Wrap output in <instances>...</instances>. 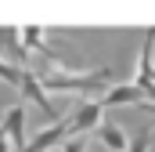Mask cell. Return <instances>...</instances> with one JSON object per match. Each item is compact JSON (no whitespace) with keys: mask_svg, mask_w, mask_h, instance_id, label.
<instances>
[{"mask_svg":"<svg viewBox=\"0 0 155 152\" xmlns=\"http://www.w3.org/2000/svg\"><path fill=\"white\" fill-rule=\"evenodd\" d=\"M0 47H4L15 62H29V54H25V47H22V40H18V29H15V26H0Z\"/></svg>","mask_w":155,"mask_h":152,"instance_id":"obj_7","label":"cell"},{"mask_svg":"<svg viewBox=\"0 0 155 152\" xmlns=\"http://www.w3.org/2000/svg\"><path fill=\"white\" fill-rule=\"evenodd\" d=\"M97 141H101L105 149H112V152H126V145H130L126 134L119 130L116 123H101V127H97Z\"/></svg>","mask_w":155,"mask_h":152,"instance_id":"obj_8","label":"cell"},{"mask_svg":"<svg viewBox=\"0 0 155 152\" xmlns=\"http://www.w3.org/2000/svg\"><path fill=\"white\" fill-rule=\"evenodd\" d=\"M152 138H155V134H152V127L144 123V127H141V134H137V138L126 145V152H148V149H152Z\"/></svg>","mask_w":155,"mask_h":152,"instance_id":"obj_10","label":"cell"},{"mask_svg":"<svg viewBox=\"0 0 155 152\" xmlns=\"http://www.w3.org/2000/svg\"><path fill=\"white\" fill-rule=\"evenodd\" d=\"M43 91H54V94H65V91H76V94H105L108 91V69H94V73H69V69H51V73L36 76Z\"/></svg>","mask_w":155,"mask_h":152,"instance_id":"obj_1","label":"cell"},{"mask_svg":"<svg viewBox=\"0 0 155 152\" xmlns=\"http://www.w3.org/2000/svg\"><path fill=\"white\" fill-rule=\"evenodd\" d=\"M25 109L22 105H11L7 112H4V123H0V134L7 138V145L11 152H25Z\"/></svg>","mask_w":155,"mask_h":152,"instance_id":"obj_3","label":"cell"},{"mask_svg":"<svg viewBox=\"0 0 155 152\" xmlns=\"http://www.w3.org/2000/svg\"><path fill=\"white\" fill-rule=\"evenodd\" d=\"M18 40H22V47L36 51V54H43V58H51V47H47V40H43V29H40V26H25V29H18Z\"/></svg>","mask_w":155,"mask_h":152,"instance_id":"obj_9","label":"cell"},{"mask_svg":"<svg viewBox=\"0 0 155 152\" xmlns=\"http://www.w3.org/2000/svg\"><path fill=\"white\" fill-rule=\"evenodd\" d=\"M65 138H72V134H69V123H65V119H58L54 127L40 130L36 138H33V141L25 145V152H47V149H54V145H61Z\"/></svg>","mask_w":155,"mask_h":152,"instance_id":"obj_6","label":"cell"},{"mask_svg":"<svg viewBox=\"0 0 155 152\" xmlns=\"http://www.w3.org/2000/svg\"><path fill=\"white\" fill-rule=\"evenodd\" d=\"M101 109H116V105H152L148 94L137 87V83H123V87H108L101 98Z\"/></svg>","mask_w":155,"mask_h":152,"instance_id":"obj_4","label":"cell"},{"mask_svg":"<svg viewBox=\"0 0 155 152\" xmlns=\"http://www.w3.org/2000/svg\"><path fill=\"white\" fill-rule=\"evenodd\" d=\"M101 116H105V109H101L97 98H94V102H79L76 109L69 112V119H65V123H69V134H72V138H83L87 130H97V127H101Z\"/></svg>","mask_w":155,"mask_h":152,"instance_id":"obj_2","label":"cell"},{"mask_svg":"<svg viewBox=\"0 0 155 152\" xmlns=\"http://www.w3.org/2000/svg\"><path fill=\"white\" fill-rule=\"evenodd\" d=\"M0 80H4V83H11V87H18V65H11V62H4V58H0Z\"/></svg>","mask_w":155,"mask_h":152,"instance_id":"obj_11","label":"cell"},{"mask_svg":"<svg viewBox=\"0 0 155 152\" xmlns=\"http://www.w3.org/2000/svg\"><path fill=\"white\" fill-rule=\"evenodd\" d=\"M148 127H152V134H155V119H152V123H148Z\"/></svg>","mask_w":155,"mask_h":152,"instance_id":"obj_14","label":"cell"},{"mask_svg":"<svg viewBox=\"0 0 155 152\" xmlns=\"http://www.w3.org/2000/svg\"><path fill=\"white\" fill-rule=\"evenodd\" d=\"M18 91L29 98V102H36L40 109H43V116H51V119H58L54 116V105L47 102V94H43V87H40L36 73H29V69H18Z\"/></svg>","mask_w":155,"mask_h":152,"instance_id":"obj_5","label":"cell"},{"mask_svg":"<svg viewBox=\"0 0 155 152\" xmlns=\"http://www.w3.org/2000/svg\"><path fill=\"white\" fill-rule=\"evenodd\" d=\"M0 152H11V145H7V138L0 134Z\"/></svg>","mask_w":155,"mask_h":152,"instance_id":"obj_13","label":"cell"},{"mask_svg":"<svg viewBox=\"0 0 155 152\" xmlns=\"http://www.w3.org/2000/svg\"><path fill=\"white\" fill-rule=\"evenodd\" d=\"M61 152H87V138H65Z\"/></svg>","mask_w":155,"mask_h":152,"instance_id":"obj_12","label":"cell"}]
</instances>
